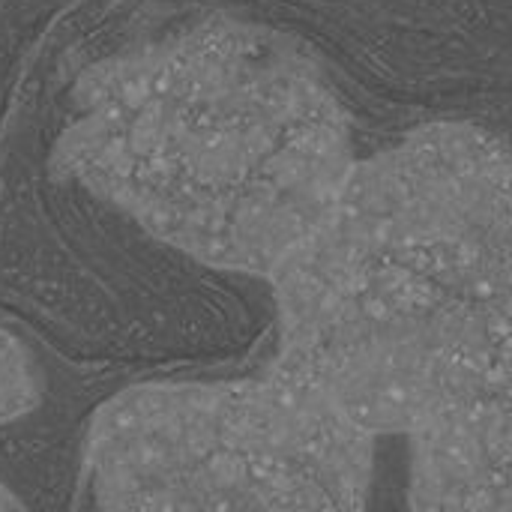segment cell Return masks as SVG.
Here are the masks:
<instances>
[{
	"mask_svg": "<svg viewBox=\"0 0 512 512\" xmlns=\"http://www.w3.org/2000/svg\"><path fill=\"white\" fill-rule=\"evenodd\" d=\"M279 366L369 435L512 408L507 141L432 123L354 159L321 225L267 279Z\"/></svg>",
	"mask_w": 512,
	"mask_h": 512,
	"instance_id": "cell-1",
	"label": "cell"
},
{
	"mask_svg": "<svg viewBox=\"0 0 512 512\" xmlns=\"http://www.w3.org/2000/svg\"><path fill=\"white\" fill-rule=\"evenodd\" d=\"M57 168L159 243L270 273L321 225L354 165L351 126L288 39L204 21L87 69Z\"/></svg>",
	"mask_w": 512,
	"mask_h": 512,
	"instance_id": "cell-2",
	"label": "cell"
},
{
	"mask_svg": "<svg viewBox=\"0 0 512 512\" xmlns=\"http://www.w3.org/2000/svg\"><path fill=\"white\" fill-rule=\"evenodd\" d=\"M375 435L273 363L261 378L141 384L102 402L84 438L93 504L117 512H351Z\"/></svg>",
	"mask_w": 512,
	"mask_h": 512,
	"instance_id": "cell-3",
	"label": "cell"
},
{
	"mask_svg": "<svg viewBox=\"0 0 512 512\" xmlns=\"http://www.w3.org/2000/svg\"><path fill=\"white\" fill-rule=\"evenodd\" d=\"M408 441L414 510H512V408L444 417Z\"/></svg>",
	"mask_w": 512,
	"mask_h": 512,
	"instance_id": "cell-4",
	"label": "cell"
},
{
	"mask_svg": "<svg viewBox=\"0 0 512 512\" xmlns=\"http://www.w3.org/2000/svg\"><path fill=\"white\" fill-rule=\"evenodd\" d=\"M39 405V381L30 351L0 327V426L33 414Z\"/></svg>",
	"mask_w": 512,
	"mask_h": 512,
	"instance_id": "cell-5",
	"label": "cell"
},
{
	"mask_svg": "<svg viewBox=\"0 0 512 512\" xmlns=\"http://www.w3.org/2000/svg\"><path fill=\"white\" fill-rule=\"evenodd\" d=\"M9 510H24V504L0 483V512H9Z\"/></svg>",
	"mask_w": 512,
	"mask_h": 512,
	"instance_id": "cell-6",
	"label": "cell"
}]
</instances>
